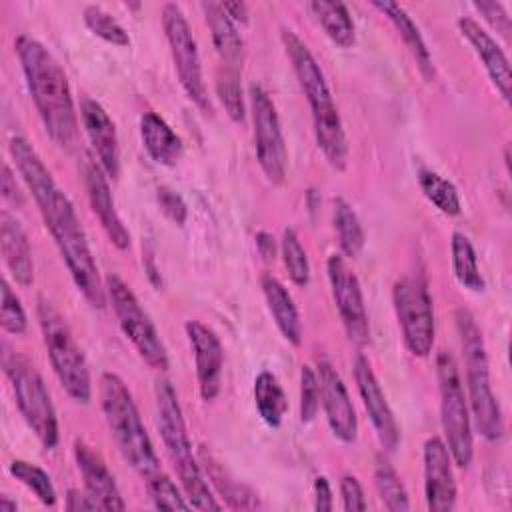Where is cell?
<instances>
[{
  "label": "cell",
  "mask_w": 512,
  "mask_h": 512,
  "mask_svg": "<svg viewBox=\"0 0 512 512\" xmlns=\"http://www.w3.org/2000/svg\"><path fill=\"white\" fill-rule=\"evenodd\" d=\"M436 376L440 392V422L446 438L444 444L452 456V462L458 468H468L474 456L472 416L456 360L446 350L438 352L436 356Z\"/></svg>",
  "instance_id": "9"
},
{
  "label": "cell",
  "mask_w": 512,
  "mask_h": 512,
  "mask_svg": "<svg viewBox=\"0 0 512 512\" xmlns=\"http://www.w3.org/2000/svg\"><path fill=\"white\" fill-rule=\"evenodd\" d=\"M256 248L264 260H272L276 254V240L270 232H258L256 234Z\"/></svg>",
  "instance_id": "48"
},
{
  "label": "cell",
  "mask_w": 512,
  "mask_h": 512,
  "mask_svg": "<svg viewBox=\"0 0 512 512\" xmlns=\"http://www.w3.org/2000/svg\"><path fill=\"white\" fill-rule=\"evenodd\" d=\"M340 498H342V508L346 512H362L368 506L364 498V490L358 478L352 474H344L340 478Z\"/></svg>",
  "instance_id": "43"
},
{
  "label": "cell",
  "mask_w": 512,
  "mask_h": 512,
  "mask_svg": "<svg viewBox=\"0 0 512 512\" xmlns=\"http://www.w3.org/2000/svg\"><path fill=\"white\" fill-rule=\"evenodd\" d=\"M450 248H452V270L460 286L472 292H482L486 288V282L478 266L476 250L468 240V236H464L462 232H454Z\"/></svg>",
  "instance_id": "31"
},
{
  "label": "cell",
  "mask_w": 512,
  "mask_h": 512,
  "mask_svg": "<svg viewBox=\"0 0 512 512\" xmlns=\"http://www.w3.org/2000/svg\"><path fill=\"white\" fill-rule=\"evenodd\" d=\"M154 400H156V426H158L166 456L178 474L184 496L188 498L190 506L196 510H220L222 504L216 502L202 474L200 462L192 452V442L186 430L178 394L166 378L156 380Z\"/></svg>",
  "instance_id": "4"
},
{
  "label": "cell",
  "mask_w": 512,
  "mask_h": 512,
  "mask_svg": "<svg viewBox=\"0 0 512 512\" xmlns=\"http://www.w3.org/2000/svg\"><path fill=\"white\" fill-rule=\"evenodd\" d=\"M308 10L314 14L326 36L340 48H352L356 42V28L352 16L344 2H326L316 0L308 4Z\"/></svg>",
  "instance_id": "28"
},
{
  "label": "cell",
  "mask_w": 512,
  "mask_h": 512,
  "mask_svg": "<svg viewBox=\"0 0 512 512\" xmlns=\"http://www.w3.org/2000/svg\"><path fill=\"white\" fill-rule=\"evenodd\" d=\"M332 506H334L332 490H330L326 476H316L314 478V510L330 512Z\"/></svg>",
  "instance_id": "45"
},
{
  "label": "cell",
  "mask_w": 512,
  "mask_h": 512,
  "mask_svg": "<svg viewBox=\"0 0 512 512\" xmlns=\"http://www.w3.org/2000/svg\"><path fill=\"white\" fill-rule=\"evenodd\" d=\"M374 484H376L378 496H380L386 510H390V512L410 510L408 492H406L404 484L400 482V476L396 474V470L392 468L390 462L378 460V464L374 468Z\"/></svg>",
  "instance_id": "34"
},
{
  "label": "cell",
  "mask_w": 512,
  "mask_h": 512,
  "mask_svg": "<svg viewBox=\"0 0 512 512\" xmlns=\"http://www.w3.org/2000/svg\"><path fill=\"white\" fill-rule=\"evenodd\" d=\"M100 408L122 458L146 480L160 472V460L144 428L134 398L124 380L114 372L100 376Z\"/></svg>",
  "instance_id": "5"
},
{
  "label": "cell",
  "mask_w": 512,
  "mask_h": 512,
  "mask_svg": "<svg viewBox=\"0 0 512 512\" xmlns=\"http://www.w3.org/2000/svg\"><path fill=\"white\" fill-rule=\"evenodd\" d=\"M156 202H158V208L162 210V214L170 222H174L178 226H182L186 222L188 206L176 190H172L170 186H158L156 188Z\"/></svg>",
  "instance_id": "42"
},
{
  "label": "cell",
  "mask_w": 512,
  "mask_h": 512,
  "mask_svg": "<svg viewBox=\"0 0 512 512\" xmlns=\"http://www.w3.org/2000/svg\"><path fill=\"white\" fill-rule=\"evenodd\" d=\"M190 348L194 352L196 380L202 400L212 402L220 394L222 368H224V348L220 338L212 328L198 320H188L184 324Z\"/></svg>",
  "instance_id": "19"
},
{
  "label": "cell",
  "mask_w": 512,
  "mask_h": 512,
  "mask_svg": "<svg viewBox=\"0 0 512 512\" xmlns=\"http://www.w3.org/2000/svg\"><path fill=\"white\" fill-rule=\"evenodd\" d=\"M216 96H218L220 104L224 106L228 118L232 122H240L242 124L244 118H246V108H244L238 68L226 66L218 74V78H216Z\"/></svg>",
  "instance_id": "37"
},
{
  "label": "cell",
  "mask_w": 512,
  "mask_h": 512,
  "mask_svg": "<svg viewBox=\"0 0 512 512\" xmlns=\"http://www.w3.org/2000/svg\"><path fill=\"white\" fill-rule=\"evenodd\" d=\"M146 488L154 508L158 510H190L192 508L186 496H182V492L174 484V480H170V476H166L164 472H156L148 476Z\"/></svg>",
  "instance_id": "39"
},
{
  "label": "cell",
  "mask_w": 512,
  "mask_h": 512,
  "mask_svg": "<svg viewBox=\"0 0 512 512\" xmlns=\"http://www.w3.org/2000/svg\"><path fill=\"white\" fill-rule=\"evenodd\" d=\"M418 184H420L422 194L428 198V202H432L442 214H446V216H458L460 214L462 204H460L458 190L442 174H438L434 170H428V168H422L418 172Z\"/></svg>",
  "instance_id": "32"
},
{
  "label": "cell",
  "mask_w": 512,
  "mask_h": 512,
  "mask_svg": "<svg viewBox=\"0 0 512 512\" xmlns=\"http://www.w3.org/2000/svg\"><path fill=\"white\" fill-rule=\"evenodd\" d=\"M0 248L14 282L24 288L30 286L34 282L32 248L22 224L8 210L0 212Z\"/></svg>",
  "instance_id": "23"
},
{
  "label": "cell",
  "mask_w": 512,
  "mask_h": 512,
  "mask_svg": "<svg viewBox=\"0 0 512 512\" xmlns=\"http://www.w3.org/2000/svg\"><path fill=\"white\" fill-rule=\"evenodd\" d=\"M354 380L360 394V400L364 404V410L372 422L374 434L380 442V446L388 452H394L400 444V428L394 418V412L380 388V382L364 354H358L354 358Z\"/></svg>",
  "instance_id": "15"
},
{
  "label": "cell",
  "mask_w": 512,
  "mask_h": 512,
  "mask_svg": "<svg viewBox=\"0 0 512 512\" xmlns=\"http://www.w3.org/2000/svg\"><path fill=\"white\" fill-rule=\"evenodd\" d=\"M2 368L28 428L46 450H54L60 440L58 418L40 372L24 354L10 348L8 342H2Z\"/></svg>",
  "instance_id": "7"
},
{
  "label": "cell",
  "mask_w": 512,
  "mask_h": 512,
  "mask_svg": "<svg viewBox=\"0 0 512 512\" xmlns=\"http://www.w3.org/2000/svg\"><path fill=\"white\" fill-rule=\"evenodd\" d=\"M326 272H328L332 298L338 308L348 340L360 348L366 346L370 342V322H368L362 286L356 272L348 266V262L340 254H332L328 258Z\"/></svg>",
  "instance_id": "14"
},
{
  "label": "cell",
  "mask_w": 512,
  "mask_h": 512,
  "mask_svg": "<svg viewBox=\"0 0 512 512\" xmlns=\"http://www.w3.org/2000/svg\"><path fill=\"white\" fill-rule=\"evenodd\" d=\"M222 8L226 10V14L232 18L234 24H246L248 22V6L240 0H232V2H222Z\"/></svg>",
  "instance_id": "49"
},
{
  "label": "cell",
  "mask_w": 512,
  "mask_h": 512,
  "mask_svg": "<svg viewBox=\"0 0 512 512\" xmlns=\"http://www.w3.org/2000/svg\"><path fill=\"white\" fill-rule=\"evenodd\" d=\"M280 254L290 280L296 286H306L310 282V264H308L306 250L302 248L294 228H284L282 240H280Z\"/></svg>",
  "instance_id": "36"
},
{
  "label": "cell",
  "mask_w": 512,
  "mask_h": 512,
  "mask_svg": "<svg viewBox=\"0 0 512 512\" xmlns=\"http://www.w3.org/2000/svg\"><path fill=\"white\" fill-rule=\"evenodd\" d=\"M74 458L82 474L84 488L96 502L98 510H124L126 502L122 500L118 484L100 454L94 452L92 446H88L84 440L76 438Z\"/></svg>",
  "instance_id": "21"
},
{
  "label": "cell",
  "mask_w": 512,
  "mask_h": 512,
  "mask_svg": "<svg viewBox=\"0 0 512 512\" xmlns=\"http://www.w3.org/2000/svg\"><path fill=\"white\" fill-rule=\"evenodd\" d=\"M140 138L148 156L162 166H174L184 152L182 138L156 112L140 116Z\"/></svg>",
  "instance_id": "25"
},
{
  "label": "cell",
  "mask_w": 512,
  "mask_h": 512,
  "mask_svg": "<svg viewBox=\"0 0 512 512\" xmlns=\"http://www.w3.org/2000/svg\"><path fill=\"white\" fill-rule=\"evenodd\" d=\"M250 108L254 124V150L260 170L268 182L282 184L288 166L286 142L276 106L260 84H250Z\"/></svg>",
  "instance_id": "13"
},
{
  "label": "cell",
  "mask_w": 512,
  "mask_h": 512,
  "mask_svg": "<svg viewBox=\"0 0 512 512\" xmlns=\"http://www.w3.org/2000/svg\"><path fill=\"white\" fill-rule=\"evenodd\" d=\"M80 172H82V180H84V188H86L92 212L100 220V226L104 228L108 240L118 250H128L130 248V232L124 226V222L116 210L106 172L90 154H84V158L80 162Z\"/></svg>",
  "instance_id": "17"
},
{
  "label": "cell",
  "mask_w": 512,
  "mask_h": 512,
  "mask_svg": "<svg viewBox=\"0 0 512 512\" xmlns=\"http://www.w3.org/2000/svg\"><path fill=\"white\" fill-rule=\"evenodd\" d=\"M200 8L204 12L206 24L212 32V42H214L216 52L220 54L222 62H226V66L236 68L242 58V38H240L236 24L222 8V2L208 0V2H202Z\"/></svg>",
  "instance_id": "27"
},
{
  "label": "cell",
  "mask_w": 512,
  "mask_h": 512,
  "mask_svg": "<svg viewBox=\"0 0 512 512\" xmlns=\"http://www.w3.org/2000/svg\"><path fill=\"white\" fill-rule=\"evenodd\" d=\"M104 286L118 326L124 332V336L132 342L138 356L154 370H168L170 362L166 346L148 312L142 308L136 294L132 292V288L116 274H108Z\"/></svg>",
  "instance_id": "10"
},
{
  "label": "cell",
  "mask_w": 512,
  "mask_h": 512,
  "mask_svg": "<svg viewBox=\"0 0 512 512\" xmlns=\"http://www.w3.org/2000/svg\"><path fill=\"white\" fill-rule=\"evenodd\" d=\"M458 30L472 46L476 56L480 58L488 78L492 80L494 88L502 96L504 102H510V62L498 42L470 16H462L458 20Z\"/></svg>",
  "instance_id": "22"
},
{
  "label": "cell",
  "mask_w": 512,
  "mask_h": 512,
  "mask_svg": "<svg viewBox=\"0 0 512 512\" xmlns=\"http://www.w3.org/2000/svg\"><path fill=\"white\" fill-rule=\"evenodd\" d=\"M82 20H84L86 28L92 34H96L98 38H102L104 42H110V44L122 46V48L130 44V36L126 32V28L100 6H96V4L84 6Z\"/></svg>",
  "instance_id": "35"
},
{
  "label": "cell",
  "mask_w": 512,
  "mask_h": 512,
  "mask_svg": "<svg viewBox=\"0 0 512 512\" xmlns=\"http://www.w3.org/2000/svg\"><path fill=\"white\" fill-rule=\"evenodd\" d=\"M372 6L376 10H380L392 24L394 28L398 30L400 38L404 40L406 48L410 50L412 58L416 60V66L420 70V74L424 76L426 82L434 80V64H432V56H430V50L418 30V26L414 24V20L410 18V14L396 2H390V0H374Z\"/></svg>",
  "instance_id": "26"
},
{
  "label": "cell",
  "mask_w": 512,
  "mask_h": 512,
  "mask_svg": "<svg viewBox=\"0 0 512 512\" xmlns=\"http://www.w3.org/2000/svg\"><path fill=\"white\" fill-rule=\"evenodd\" d=\"M0 188H2V198L6 202H12V204H22V194L18 190V184H16V178L10 170L8 164H4L2 168V182H0Z\"/></svg>",
  "instance_id": "47"
},
{
  "label": "cell",
  "mask_w": 512,
  "mask_h": 512,
  "mask_svg": "<svg viewBox=\"0 0 512 512\" xmlns=\"http://www.w3.org/2000/svg\"><path fill=\"white\" fill-rule=\"evenodd\" d=\"M0 324L6 334L22 336L28 330V316L24 306L6 278L0 282Z\"/></svg>",
  "instance_id": "40"
},
{
  "label": "cell",
  "mask_w": 512,
  "mask_h": 512,
  "mask_svg": "<svg viewBox=\"0 0 512 512\" xmlns=\"http://www.w3.org/2000/svg\"><path fill=\"white\" fill-rule=\"evenodd\" d=\"M318 384H320V404L326 414L330 432L344 444H352L358 436V418L346 384L342 382L336 368L320 360L316 366Z\"/></svg>",
  "instance_id": "16"
},
{
  "label": "cell",
  "mask_w": 512,
  "mask_h": 512,
  "mask_svg": "<svg viewBox=\"0 0 512 512\" xmlns=\"http://www.w3.org/2000/svg\"><path fill=\"white\" fill-rule=\"evenodd\" d=\"M280 38L298 78V84L308 100L316 144L322 150L326 162L334 170L342 172L348 164V140L324 72L306 42L294 30L282 28Z\"/></svg>",
  "instance_id": "3"
},
{
  "label": "cell",
  "mask_w": 512,
  "mask_h": 512,
  "mask_svg": "<svg viewBox=\"0 0 512 512\" xmlns=\"http://www.w3.org/2000/svg\"><path fill=\"white\" fill-rule=\"evenodd\" d=\"M332 224L342 256L356 258L364 248L366 236L354 208L342 196L332 200Z\"/></svg>",
  "instance_id": "30"
},
{
  "label": "cell",
  "mask_w": 512,
  "mask_h": 512,
  "mask_svg": "<svg viewBox=\"0 0 512 512\" xmlns=\"http://www.w3.org/2000/svg\"><path fill=\"white\" fill-rule=\"evenodd\" d=\"M18 504L8 496H0V512H16Z\"/></svg>",
  "instance_id": "50"
},
{
  "label": "cell",
  "mask_w": 512,
  "mask_h": 512,
  "mask_svg": "<svg viewBox=\"0 0 512 512\" xmlns=\"http://www.w3.org/2000/svg\"><path fill=\"white\" fill-rule=\"evenodd\" d=\"M36 312L42 340L60 386L76 404H88L92 398L90 370L78 342L70 332V326L56 306L46 298H38Z\"/></svg>",
  "instance_id": "8"
},
{
  "label": "cell",
  "mask_w": 512,
  "mask_h": 512,
  "mask_svg": "<svg viewBox=\"0 0 512 512\" xmlns=\"http://www.w3.org/2000/svg\"><path fill=\"white\" fill-rule=\"evenodd\" d=\"M14 48L46 134L62 148L70 146L78 132V118L64 68L54 54L30 34L16 36Z\"/></svg>",
  "instance_id": "2"
},
{
  "label": "cell",
  "mask_w": 512,
  "mask_h": 512,
  "mask_svg": "<svg viewBox=\"0 0 512 512\" xmlns=\"http://www.w3.org/2000/svg\"><path fill=\"white\" fill-rule=\"evenodd\" d=\"M10 154L28 186L46 228L50 230L54 244L72 276L74 286L86 298L92 308L102 310L106 306V286L100 280L98 266L86 240L82 222L74 210L72 200L56 184L50 170L42 162L34 146L20 134L10 138Z\"/></svg>",
  "instance_id": "1"
},
{
  "label": "cell",
  "mask_w": 512,
  "mask_h": 512,
  "mask_svg": "<svg viewBox=\"0 0 512 512\" xmlns=\"http://www.w3.org/2000/svg\"><path fill=\"white\" fill-rule=\"evenodd\" d=\"M162 26H164V34H166V40L170 46V54L174 60L178 80H180L186 96L192 100V104L202 114H210L212 104H210V96H208L204 76H202V62H200L198 46H196L192 28L178 4L168 2L162 6Z\"/></svg>",
  "instance_id": "12"
},
{
  "label": "cell",
  "mask_w": 512,
  "mask_h": 512,
  "mask_svg": "<svg viewBox=\"0 0 512 512\" xmlns=\"http://www.w3.org/2000/svg\"><path fill=\"white\" fill-rule=\"evenodd\" d=\"M8 472L20 484H24L44 506H48V508L56 506V500H58L56 488H54L50 476L40 466L26 462V460H12L8 464Z\"/></svg>",
  "instance_id": "33"
},
{
  "label": "cell",
  "mask_w": 512,
  "mask_h": 512,
  "mask_svg": "<svg viewBox=\"0 0 512 512\" xmlns=\"http://www.w3.org/2000/svg\"><path fill=\"white\" fill-rule=\"evenodd\" d=\"M66 510H70V512H86V510H98V506H96V502L92 500V496L86 490L80 492V490L72 488L66 494Z\"/></svg>",
  "instance_id": "46"
},
{
  "label": "cell",
  "mask_w": 512,
  "mask_h": 512,
  "mask_svg": "<svg viewBox=\"0 0 512 512\" xmlns=\"http://www.w3.org/2000/svg\"><path fill=\"white\" fill-rule=\"evenodd\" d=\"M456 328L466 368L470 416L474 418L480 436L488 442H496L504 436V420L500 404L490 386L488 356L482 332L476 324V318L466 308L456 310Z\"/></svg>",
  "instance_id": "6"
},
{
  "label": "cell",
  "mask_w": 512,
  "mask_h": 512,
  "mask_svg": "<svg viewBox=\"0 0 512 512\" xmlns=\"http://www.w3.org/2000/svg\"><path fill=\"white\" fill-rule=\"evenodd\" d=\"M252 392H254L256 410H258L260 418L264 420V424L270 428H278L288 410V400H286V394H284L278 378L272 372L262 370L254 378Z\"/></svg>",
  "instance_id": "29"
},
{
  "label": "cell",
  "mask_w": 512,
  "mask_h": 512,
  "mask_svg": "<svg viewBox=\"0 0 512 512\" xmlns=\"http://www.w3.org/2000/svg\"><path fill=\"white\" fill-rule=\"evenodd\" d=\"M320 408V384L312 366L304 364L300 370V422L310 424Z\"/></svg>",
  "instance_id": "41"
},
{
  "label": "cell",
  "mask_w": 512,
  "mask_h": 512,
  "mask_svg": "<svg viewBox=\"0 0 512 512\" xmlns=\"http://www.w3.org/2000/svg\"><path fill=\"white\" fill-rule=\"evenodd\" d=\"M394 312L410 354L426 358L434 346V308L422 274H406L392 288Z\"/></svg>",
  "instance_id": "11"
},
{
  "label": "cell",
  "mask_w": 512,
  "mask_h": 512,
  "mask_svg": "<svg viewBox=\"0 0 512 512\" xmlns=\"http://www.w3.org/2000/svg\"><path fill=\"white\" fill-rule=\"evenodd\" d=\"M80 116L88 140L98 156V164L102 166L108 178L116 180L120 174V146L112 118L102 108V104L92 98L82 100Z\"/></svg>",
  "instance_id": "20"
},
{
  "label": "cell",
  "mask_w": 512,
  "mask_h": 512,
  "mask_svg": "<svg viewBox=\"0 0 512 512\" xmlns=\"http://www.w3.org/2000/svg\"><path fill=\"white\" fill-rule=\"evenodd\" d=\"M424 460V498L432 512H450L456 506V480L452 456L442 438L430 436L422 450Z\"/></svg>",
  "instance_id": "18"
},
{
  "label": "cell",
  "mask_w": 512,
  "mask_h": 512,
  "mask_svg": "<svg viewBox=\"0 0 512 512\" xmlns=\"http://www.w3.org/2000/svg\"><path fill=\"white\" fill-rule=\"evenodd\" d=\"M204 464H206L208 476L218 486L220 494L226 496L230 506H234V508H254V506H258L256 494L250 488H246L244 484H238L232 478H228V474L218 466V462H214L212 458H204Z\"/></svg>",
  "instance_id": "38"
},
{
  "label": "cell",
  "mask_w": 512,
  "mask_h": 512,
  "mask_svg": "<svg viewBox=\"0 0 512 512\" xmlns=\"http://www.w3.org/2000/svg\"><path fill=\"white\" fill-rule=\"evenodd\" d=\"M474 8L484 16V20L502 36L510 34V16L506 12V8L500 2L494 0H480L474 2Z\"/></svg>",
  "instance_id": "44"
},
{
  "label": "cell",
  "mask_w": 512,
  "mask_h": 512,
  "mask_svg": "<svg viewBox=\"0 0 512 512\" xmlns=\"http://www.w3.org/2000/svg\"><path fill=\"white\" fill-rule=\"evenodd\" d=\"M264 300L268 304V310L276 322V328L284 336V340L292 346L302 344V322L298 308L286 290V286L272 274H264L260 280Z\"/></svg>",
  "instance_id": "24"
}]
</instances>
